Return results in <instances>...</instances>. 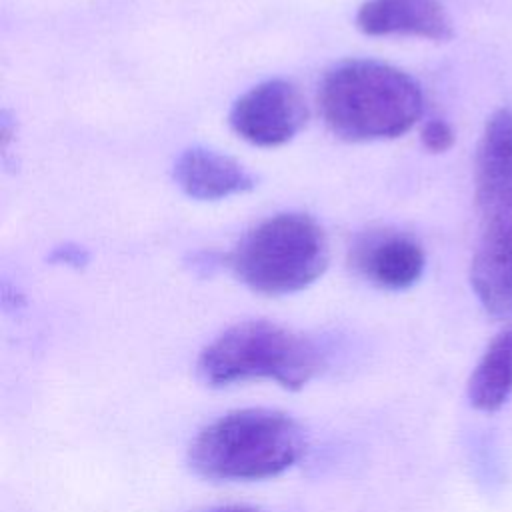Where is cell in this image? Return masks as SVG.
I'll use <instances>...</instances> for the list:
<instances>
[{
	"label": "cell",
	"mask_w": 512,
	"mask_h": 512,
	"mask_svg": "<svg viewBox=\"0 0 512 512\" xmlns=\"http://www.w3.org/2000/svg\"><path fill=\"white\" fill-rule=\"evenodd\" d=\"M304 450L302 428L292 416L242 408L204 426L190 444L188 462L208 480H264L292 468Z\"/></svg>",
	"instance_id": "cell-2"
},
{
	"label": "cell",
	"mask_w": 512,
	"mask_h": 512,
	"mask_svg": "<svg viewBox=\"0 0 512 512\" xmlns=\"http://www.w3.org/2000/svg\"><path fill=\"white\" fill-rule=\"evenodd\" d=\"M322 370L318 346L276 322L246 320L218 334L198 356L196 372L212 388L270 380L286 390L304 388Z\"/></svg>",
	"instance_id": "cell-3"
},
{
	"label": "cell",
	"mask_w": 512,
	"mask_h": 512,
	"mask_svg": "<svg viewBox=\"0 0 512 512\" xmlns=\"http://www.w3.org/2000/svg\"><path fill=\"white\" fill-rule=\"evenodd\" d=\"M174 180L186 196L202 202L244 194L256 184L240 162L202 146L188 148L178 156L174 162Z\"/></svg>",
	"instance_id": "cell-9"
},
{
	"label": "cell",
	"mask_w": 512,
	"mask_h": 512,
	"mask_svg": "<svg viewBox=\"0 0 512 512\" xmlns=\"http://www.w3.org/2000/svg\"><path fill=\"white\" fill-rule=\"evenodd\" d=\"M512 188V112L496 110L484 124L474 170V200L482 204Z\"/></svg>",
	"instance_id": "cell-10"
},
{
	"label": "cell",
	"mask_w": 512,
	"mask_h": 512,
	"mask_svg": "<svg viewBox=\"0 0 512 512\" xmlns=\"http://www.w3.org/2000/svg\"><path fill=\"white\" fill-rule=\"evenodd\" d=\"M512 396V324L482 352L468 380V400L480 412L500 410Z\"/></svg>",
	"instance_id": "cell-11"
},
{
	"label": "cell",
	"mask_w": 512,
	"mask_h": 512,
	"mask_svg": "<svg viewBox=\"0 0 512 512\" xmlns=\"http://www.w3.org/2000/svg\"><path fill=\"white\" fill-rule=\"evenodd\" d=\"M422 144L428 152H434V154H442L446 150L452 148L454 144V130L448 122L440 120V118H434V120H428L422 128Z\"/></svg>",
	"instance_id": "cell-12"
},
{
	"label": "cell",
	"mask_w": 512,
	"mask_h": 512,
	"mask_svg": "<svg viewBox=\"0 0 512 512\" xmlns=\"http://www.w3.org/2000/svg\"><path fill=\"white\" fill-rule=\"evenodd\" d=\"M50 262H56V264H66V266H84L88 262V252L80 246H60V248H54V252L50 254Z\"/></svg>",
	"instance_id": "cell-13"
},
{
	"label": "cell",
	"mask_w": 512,
	"mask_h": 512,
	"mask_svg": "<svg viewBox=\"0 0 512 512\" xmlns=\"http://www.w3.org/2000/svg\"><path fill=\"white\" fill-rule=\"evenodd\" d=\"M208 512H262V510L252 508V506H224V508H214Z\"/></svg>",
	"instance_id": "cell-14"
},
{
	"label": "cell",
	"mask_w": 512,
	"mask_h": 512,
	"mask_svg": "<svg viewBox=\"0 0 512 512\" xmlns=\"http://www.w3.org/2000/svg\"><path fill=\"white\" fill-rule=\"evenodd\" d=\"M350 262L354 270L384 290H406L424 272L422 246L400 232H368L358 238Z\"/></svg>",
	"instance_id": "cell-7"
},
{
	"label": "cell",
	"mask_w": 512,
	"mask_h": 512,
	"mask_svg": "<svg viewBox=\"0 0 512 512\" xmlns=\"http://www.w3.org/2000/svg\"><path fill=\"white\" fill-rule=\"evenodd\" d=\"M318 102L326 126L350 142L406 134L422 116L420 84L400 68L376 60H348L326 72Z\"/></svg>",
	"instance_id": "cell-1"
},
{
	"label": "cell",
	"mask_w": 512,
	"mask_h": 512,
	"mask_svg": "<svg viewBox=\"0 0 512 512\" xmlns=\"http://www.w3.org/2000/svg\"><path fill=\"white\" fill-rule=\"evenodd\" d=\"M356 28L366 36H418L436 42L454 34L438 0H366L356 12Z\"/></svg>",
	"instance_id": "cell-8"
},
{
	"label": "cell",
	"mask_w": 512,
	"mask_h": 512,
	"mask_svg": "<svg viewBox=\"0 0 512 512\" xmlns=\"http://www.w3.org/2000/svg\"><path fill=\"white\" fill-rule=\"evenodd\" d=\"M476 208L482 228L470 264V284L490 316L512 320V188Z\"/></svg>",
	"instance_id": "cell-5"
},
{
	"label": "cell",
	"mask_w": 512,
	"mask_h": 512,
	"mask_svg": "<svg viewBox=\"0 0 512 512\" xmlns=\"http://www.w3.org/2000/svg\"><path fill=\"white\" fill-rule=\"evenodd\" d=\"M330 260L322 226L308 214L282 212L248 230L228 262L234 276L266 296L294 294L314 284Z\"/></svg>",
	"instance_id": "cell-4"
},
{
	"label": "cell",
	"mask_w": 512,
	"mask_h": 512,
	"mask_svg": "<svg viewBox=\"0 0 512 512\" xmlns=\"http://www.w3.org/2000/svg\"><path fill=\"white\" fill-rule=\"evenodd\" d=\"M308 106L300 90L282 78L266 80L244 92L230 108L228 122L246 142L276 148L290 142L306 124Z\"/></svg>",
	"instance_id": "cell-6"
}]
</instances>
